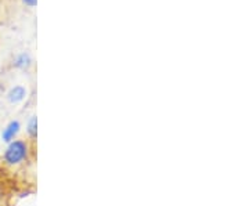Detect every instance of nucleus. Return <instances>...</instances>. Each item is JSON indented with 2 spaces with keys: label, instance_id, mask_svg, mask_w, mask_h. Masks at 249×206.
Here are the masks:
<instances>
[{
  "label": "nucleus",
  "instance_id": "obj_1",
  "mask_svg": "<svg viewBox=\"0 0 249 206\" xmlns=\"http://www.w3.org/2000/svg\"><path fill=\"white\" fill-rule=\"evenodd\" d=\"M34 145L28 138H16L7 144L4 153L1 155V162L10 169H18L24 166L32 155Z\"/></svg>",
  "mask_w": 249,
  "mask_h": 206
},
{
  "label": "nucleus",
  "instance_id": "obj_2",
  "mask_svg": "<svg viewBox=\"0 0 249 206\" xmlns=\"http://www.w3.org/2000/svg\"><path fill=\"white\" fill-rule=\"evenodd\" d=\"M19 130H21V123L18 120H11L3 129V132H1V140L7 144L11 143L13 140L17 138Z\"/></svg>",
  "mask_w": 249,
  "mask_h": 206
},
{
  "label": "nucleus",
  "instance_id": "obj_3",
  "mask_svg": "<svg viewBox=\"0 0 249 206\" xmlns=\"http://www.w3.org/2000/svg\"><path fill=\"white\" fill-rule=\"evenodd\" d=\"M25 97H27V89H25L22 85L13 86V87L7 91V100H9L11 104H18V103L24 101Z\"/></svg>",
  "mask_w": 249,
  "mask_h": 206
},
{
  "label": "nucleus",
  "instance_id": "obj_4",
  "mask_svg": "<svg viewBox=\"0 0 249 206\" xmlns=\"http://www.w3.org/2000/svg\"><path fill=\"white\" fill-rule=\"evenodd\" d=\"M13 65L17 68V69H22V71H25L28 69L31 65H32V57H31V54L29 53H19L17 54L16 57H14V60H13Z\"/></svg>",
  "mask_w": 249,
  "mask_h": 206
},
{
  "label": "nucleus",
  "instance_id": "obj_5",
  "mask_svg": "<svg viewBox=\"0 0 249 206\" xmlns=\"http://www.w3.org/2000/svg\"><path fill=\"white\" fill-rule=\"evenodd\" d=\"M36 136H37V119L36 117H32L27 126V138L32 144H35Z\"/></svg>",
  "mask_w": 249,
  "mask_h": 206
},
{
  "label": "nucleus",
  "instance_id": "obj_6",
  "mask_svg": "<svg viewBox=\"0 0 249 206\" xmlns=\"http://www.w3.org/2000/svg\"><path fill=\"white\" fill-rule=\"evenodd\" d=\"M22 3L28 6V7H36L37 4V0H22Z\"/></svg>",
  "mask_w": 249,
  "mask_h": 206
}]
</instances>
